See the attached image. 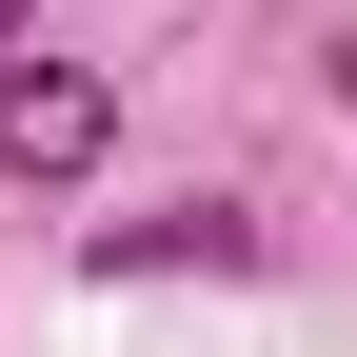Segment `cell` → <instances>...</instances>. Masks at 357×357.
<instances>
[{
	"mask_svg": "<svg viewBox=\"0 0 357 357\" xmlns=\"http://www.w3.org/2000/svg\"><path fill=\"white\" fill-rule=\"evenodd\" d=\"M100 159H119V79L60 60V40H20V60H0V178H20V199H79Z\"/></svg>",
	"mask_w": 357,
	"mask_h": 357,
	"instance_id": "obj_1",
	"label": "cell"
},
{
	"mask_svg": "<svg viewBox=\"0 0 357 357\" xmlns=\"http://www.w3.org/2000/svg\"><path fill=\"white\" fill-rule=\"evenodd\" d=\"M20 40H40V0H0V60H20Z\"/></svg>",
	"mask_w": 357,
	"mask_h": 357,
	"instance_id": "obj_3",
	"label": "cell"
},
{
	"mask_svg": "<svg viewBox=\"0 0 357 357\" xmlns=\"http://www.w3.org/2000/svg\"><path fill=\"white\" fill-rule=\"evenodd\" d=\"M100 278H258V218L238 199H159V218H100Z\"/></svg>",
	"mask_w": 357,
	"mask_h": 357,
	"instance_id": "obj_2",
	"label": "cell"
}]
</instances>
